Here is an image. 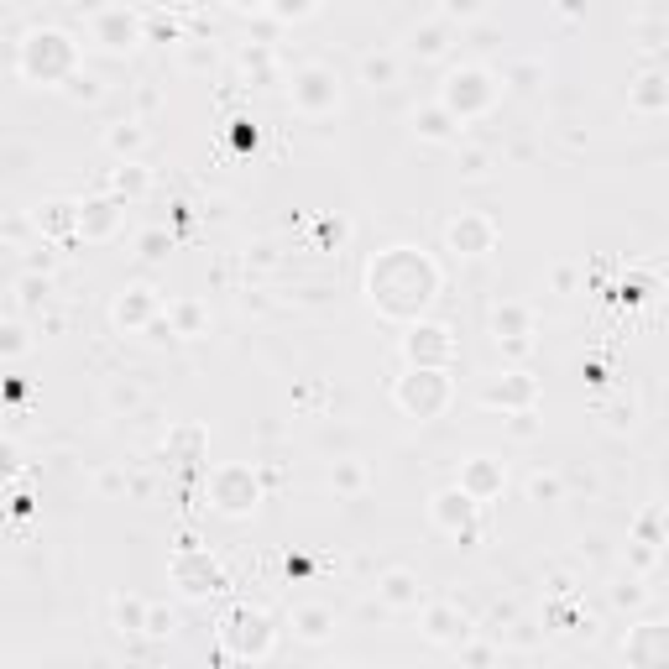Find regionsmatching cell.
Wrapping results in <instances>:
<instances>
[{"label": "cell", "mask_w": 669, "mask_h": 669, "mask_svg": "<svg viewBox=\"0 0 669 669\" xmlns=\"http://www.w3.org/2000/svg\"><path fill=\"white\" fill-rule=\"evenodd\" d=\"M560 497V481L555 476H534V502H555Z\"/></svg>", "instance_id": "cell-36"}, {"label": "cell", "mask_w": 669, "mask_h": 669, "mask_svg": "<svg viewBox=\"0 0 669 669\" xmlns=\"http://www.w3.org/2000/svg\"><path fill=\"white\" fill-rule=\"evenodd\" d=\"M21 351H32V335L21 325H0V356H21Z\"/></svg>", "instance_id": "cell-28"}, {"label": "cell", "mask_w": 669, "mask_h": 669, "mask_svg": "<svg viewBox=\"0 0 669 669\" xmlns=\"http://www.w3.org/2000/svg\"><path fill=\"white\" fill-rule=\"evenodd\" d=\"M330 628H335V617H330L325 607H298V612H293V633L304 638V643L330 638Z\"/></svg>", "instance_id": "cell-19"}, {"label": "cell", "mask_w": 669, "mask_h": 669, "mask_svg": "<svg viewBox=\"0 0 669 669\" xmlns=\"http://www.w3.org/2000/svg\"><path fill=\"white\" fill-rule=\"evenodd\" d=\"M528 309L523 304H497V314H492V330H497V340H523L528 335Z\"/></svg>", "instance_id": "cell-21"}, {"label": "cell", "mask_w": 669, "mask_h": 669, "mask_svg": "<svg viewBox=\"0 0 669 669\" xmlns=\"http://www.w3.org/2000/svg\"><path fill=\"white\" fill-rule=\"evenodd\" d=\"M392 398H398V408L413 413V419H434V413L450 403V377L434 372V366H413V372L392 387Z\"/></svg>", "instance_id": "cell-4"}, {"label": "cell", "mask_w": 669, "mask_h": 669, "mask_svg": "<svg viewBox=\"0 0 669 669\" xmlns=\"http://www.w3.org/2000/svg\"><path fill=\"white\" fill-rule=\"evenodd\" d=\"M16 288H21V309H37V304H48V278L37 283L32 272H27V278H21Z\"/></svg>", "instance_id": "cell-29"}, {"label": "cell", "mask_w": 669, "mask_h": 669, "mask_svg": "<svg viewBox=\"0 0 669 669\" xmlns=\"http://www.w3.org/2000/svg\"><path fill=\"white\" fill-rule=\"evenodd\" d=\"M413 126H419L424 142H450V136H455V115L445 105H429L424 115H413Z\"/></svg>", "instance_id": "cell-20"}, {"label": "cell", "mask_w": 669, "mask_h": 669, "mask_svg": "<svg viewBox=\"0 0 669 669\" xmlns=\"http://www.w3.org/2000/svg\"><path fill=\"white\" fill-rule=\"evenodd\" d=\"M372 304L387 314V319H413L434 304V293H440V267L429 257H419L413 246H392L387 257L372 262Z\"/></svg>", "instance_id": "cell-1"}, {"label": "cell", "mask_w": 669, "mask_h": 669, "mask_svg": "<svg viewBox=\"0 0 669 669\" xmlns=\"http://www.w3.org/2000/svg\"><path fill=\"white\" fill-rule=\"evenodd\" d=\"M440 105L455 115V126H466V121H476V115H487L497 105V84H492L487 68H455L440 89Z\"/></svg>", "instance_id": "cell-3"}, {"label": "cell", "mask_w": 669, "mask_h": 669, "mask_svg": "<svg viewBox=\"0 0 669 669\" xmlns=\"http://www.w3.org/2000/svg\"><path fill=\"white\" fill-rule=\"evenodd\" d=\"M220 565L204 555V549H178L173 555V586L178 591H189V596H210V591H220Z\"/></svg>", "instance_id": "cell-10"}, {"label": "cell", "mask_w": 669, "mask_h": 669, "mask_svg": "<svg viewBox=\"0 0 669 669\" xmlns=\"http://www.w3.org/2000/svg\"><path fill=\"white\" fill-rule=\"evenodd\" d=\"M142 183H147V178H142V168H136V163H131V168H121V173H115V189H121V194H126V189L136 194V189H142Z\"/></svg>", "instance_id": "cell-34"}, {"label": "cell", "mask_w": 669, "mask_h": 669, "mask_svg": "<svg viewBox=\"0 0 669 669\" xmlns=\"http://www.w3.org/2000/svg\"><path fill=\"white\" fill-rule=\"evenodd\" d=\"M492 246H497V225L487 215H460L450 225V251H460V257H487Z\"/></svg>", "instance_id": "cell-13"}, {"label": "cell", "mask_w": 669, "mask_h": 669, "mask_svg": "<svg viewBox=\"0 0 669 669\" xmlns=\"http://www.w3.org/2000/svg\"><path fill=\"white\" fill-rule=\"evenodd\" d=\"M267 6H272V16H278V21H304V16L319 11V0H267Z\"/></svg>", "instance_id": "cell-27"}, {"label": "cell", "mask_w": 669, "mask_h": 669, "mask_svg": "<svg viewBox=\"0 0 669 669\" xmlns=\"http://www.w3.org/2000/svg\"><path fill=\"white\" fill-rule=\"evenodd\" d=\"M403 356L413 366H434V372H445V366L455 361V340L445 325H413L408 340H403Z\"/></svg>", "instance_id": "cell-8"}, {"label": "cell", "mask_w": 669, "mask_h": 669, "mask_svg": "<svg viewBox=\"0 0 669 669\" xmlns=\"http://www.w3.org/2000/svg\"><path fill=\"white\" fill-rule=\"evenodd\" d=\"M136 142H142V131H115V136H110L115 152H126V147H136Z\"/></svg>", "instance_id": "cell-38"}, {"label": "cell", "mask_w": 669, "mask_h": 669, "mask_svg": "<svg viewBox=\"0 0 669 669\" xmlns=\"http://www.w3.org/2000/svg\"><path fill=\"white\" fill-rule=\"evenodd\" d=\"M220 633H225V649L236 659H267L272 643H278V628H272L262 612H236L230 628H220Z\"/></svg>", "instance_id": "cell-5"}, {"label": "cell", "mask_w": 669, "mask_h": 669, "mask_svg": "<svg viewBox=\"0 0 669 669\" xmlns=\"http://www.w3.org/2000/svg\"><path fill=\"white\" fill-rule=\"evenodd\" d=\"M455 487H460V492H466L471 502H481V507H487L492 497H502V487H507V471L497 466V460H487V455H476V460H471V466H466V471H460V481H455Z\"/></svg>", "instance_id": "cell-12"}, {"label": "cell", "mask_w": 669, "mask_h": 669, "mask_svg": "<svg viewBox=\"0 0 669 669\" xmlns=\"http://www.w3.org/2000/svg\"><path fill=\"white\" fill-rule=\"evenodd\" d=\"M21 471V455H16V445H6L0 440V476H16Z\"/></svg>", "instance_id": "cell-37"}, {"label": "cell", "mask_w": 669, "mask_h": 669, "mask_svg": "<svg viewBox=\"0 0 669 669\" xmlns=\"http://www.w3.org/2000/svg\"><path fill=\"white\" fill-rule=\"evenodd\" d=\"M168 319H178L183 335H194V330L204 325V309H199V304H173V309H168Z\"/></svg>", "instance_id": "cell-32"}, {"label": "cell", "mask_w": 669, "mask_h": 669, "mask_svg": "<svg viewBox=\"0 0 669 669\" xmlns=\"http://www.w3.org/2000/svg\"><path fill=\"white\" fill-rule=\"evenodd\" d=\"M257 497H262V487H257V476H251L246 466H225V471H215V481H210V502L220 507V513H230V518L251 513V507H257Z\"/></svg>", "instance_id": "cell-6"}, {"label": "cell", "mask_w": 669, "mask_h": 669, "mask_svg": "<svg viewBox=\"0 0 669 669\" xmlns=\"http://www.w3.org/2000/svg\"><path fill=\"white\" fill-rule=\"evenodd\" d=\"M659 633H664V628L643 622V628H638V643H628V659H638V664H659V659L669 654L664 643H659Z\"/></svg>", "instance_id": "cell-22"}, {"label": "cell", "mask_w": 669, "mask_h": 669, "mask_svg": "<svg viewBox=\"0 0 669 669\" xmlns=\"http://www.w3.org/2000/svg\"><path fill=\"white\" fill-rule=\"evenodd\" d=\"M142 633H152V638L173 633V612H163V607H147V628H142Z\"/></svg>", "instance_id": "cell-33"}, {"label": "cell", "mask_w": 669, "mask_h": 669, "mask_svg": "<svg viewBox=\"0 0 669 669\" xmlns=\"http://www.w3.org/2000/svg\"><path fill=\"white\" fill-rule=\"evenodd\" d=\"M424 633H429L434 643H450V649H455V643L466 638L471 628H466V617H455V607H429V612H424Z\"/></svg>", "instance_id": "cell-16"}, {"label": "cell", "mask_w": 669, "mask_h": 669, "mask_svg": "<svg viewBox=\"0 0 669 669\" xmlns=\"http://www.w3.org/2000/svg\"><path fill=\"white\" fill-rule=\"evenodd\" d=\"M361 481H366V471H361V466H340V471H335V487H345V492H356Z\"/></svg>", "instance_id": "cell-35"}, {"label": "cell", "mask_w": 669, "mask_h": 669, "mask_svg": "<svg viewBox=\"0 0 669 669\" xmlns=\"http://www.w3.org/2000/svg\"><path fill=\"white\" fill-rule=\"evenodd\" d=\"M633 105L638 110H659L664 105V79L659 74H643V84L633 89Z\"/></svg>", "instance_id": "cell-25"}, {"label": "cell", "mask_w": 669, "mask_h": 669, "mask_svg": "<svg viewBox=\"0 0 669 669\" xmlns=\"http://www.w3.org/2000/svg\"><path fill=\"white\" fill-rule=\"evenodd\" d=\"M42 225H48L53 236H63V230H79V210H74V204H53V215L42 220Z\"/></svg>", "instance_id": "cell-30"}, {"label": "cell", "mask_w": 669, "mask_h": 669, "mask_svg": "<svg viewBox=\"0 0 669 669\" xmlns=\"http://www.w3.org/2000/svg\"><path fill=\"white\" fill-rule=\"evenodd\" d=\"M95 42H100V48H110V53L136 48V42H142V16L126 11V6L100 11V16H95Z\"/></svg>", "instance_id": "cell-11"}, {"label": "cell", "mask_w": 669, "mask_h": 669, "mask_svg": "<svg viewBox=\"0 0 669 669\" xmlns=\"http://www.w3.org/2000/svg\"><path fill=\"white\" fill-rule=\"evenodd\" d=\"M361 79L372 84V89H387L392 79H398V63H392L387 53H377V58H366V63H361Z\"/></svg>", "instance_id": "cell-24"}, {"label": "cell", "mask_w": 669, "mask_h": 669, "mask_svg": "<svg viewBox=\"0 0 669 669\" xmlns=\"http://www.w3.org/2000/svg\"><path fill=\"white\" fill-rule=\"evenodd\" d=\"M293 110H304V115H330L340 110V79L330 74V68H304V74L293 79Z\"/></svg>", "instance_id": "cell-7"}, {"label": "cell", "mask_w": 669, "mask_h": 669, "mask_svg": "<svg viewBox=\"0 0 669 669\" xmlns=\"http://www.w3.org/2000/svg\"><path fill=\"white\" fill-rule=\"evenodd\" d=\"M142 257H163V236H157V230H152V236H142Z\"/></svg>", "instance_id": "cell-39"}, {"label": "cell", "mask_w": 669, "mask_h": 669, "mask_svg": "<svg viewBox=\"0 0 669 669\" xmlns=\"http://www.w3.org/2000/svg\"><path fill=\"white\" fill-rule=\"evenodd\" d=\"M487 11V0H445V21H476Z\"/></svg>", "instance_id": "cell-31"}, {"label": "cell", "mask_w": 669, "mask_h": 669, "mask_svg": "<svg viewBox=\"0 0 669 669\" xmlns=\"http://www.w3.org/2000/svg\"><path fill=\"white\" fill-rule=\"evenodd\" d=\"M413 53H419V58H440L445 53V27H419V32H413Z\"/></svg>", "instance_id": "cell-26"}, {"label": "cell", "mask_w": 669, "mask_h": 669, "mask_svg": "<svg viewBox=\"0 0 669 669\" xmlns=\"http://www.w3.org/2000/svg\"><path fill=\"white\" fill-rule=\"evenodd\" d=\"M21 74L32 84H58V79H74L79 74V53L63 32H32L21 42Z\"/></svg>", "instance_id": "cell-2"}, {"label": "cell", "mask_w": 669, "mask_h": 669, "mask_svg": "<svg viewBox=\"0 0 669 669\" xmlns=\"http://www.w3.org/2000/svg\"><path fill=\"white\" fill-rule=\"evenodd\" d=\"M476 513H481V502H471L460 487L440 492V497H434V507H429V518L440 523L445 534H455L460 544H471V539H476Z\"/></svg>", "instance_id": "cell-9"}, {"label": "cell", "mask_w": 669, "mask_h": 669, "mask_svg": "<svg viewBox=\"0 0 669 669\" xmlns=\"http://www.w3.org/2000/svg\"><path fill=\"white\" fill-rule=\"evenodd\" d=\"M115 210H121L115 199H95V204H84V210H79V236L105 241L110 230H115Z\"/></svg>", "instance_id": "cell-17"}, {"label": "cell", "mask_w": 669, "mask_h": 669, "mask_svg": "<svg viewBox=\"0 0 669 669\" xmlns=\"http://www.w3.org/2000/svg\"><path fill=\"white\" fill-rule=\"evenodd\" d=\"M152 314H157L152 288H131V293L121 298V304H115V325H121V330H142Z\"/></svg>", "instance_id": "cell-15"}, {"label": "cell", "mask_w": 669, "mask_h": 669, "mask_svg": "<svg viewBox=\"0 0 669 669\" xmlns=\"http://www.w3.org/2000/svg\"><path fill=\"white\" fill-rule=\"evenodd\" d=\"M115 628L121 633H142L147 628V602L142 596H115Z\"/></svg>", "instance_id": "cell-23"}, {"label": "cell", "mask_w": 669, "mask_h": 669, "mask_svg": "<svg viewBox=\"0 0 669 669\" xmlns=\"http://www.w3.org/2000/svg\"><path fill=\"white\" fill-rule=\"evenodd\" d=\"M377 596H382L392 612H408V607H419V602H424L419 575H413V570H387V575H382V586H377Z\"/></svg>", "instance_id": "cell-14"}, {"label": "cell", "mask_w": 669, "mask_h": 669, "mask_svg": "<svg viewBox=\"0 0 669 669\" xmlns=\"http://www.w3.org/2000/svg\"><path fill=\"white\" fill-rule=\"evenodd\" d=\"M534 392H539L534 382H528L523 372H513V377H502V382L487 392V403H492V408H497V403H502V408H523V403H534Z\"/></svg>", "instance_id": "cell-18"}, {"label": "cell", "mask_w": 669, "mask_h": 669, "mask_svg": "<svg viewBox=\"0 0 669 669\" xmlns=\"http://www.w3.org/2000/svg\"><path fill=\"white\" fill-rule=\"evenodd\" d=\"M225 6H236V11H257V6H267V0H225Z\"/></svg>", "instance_id": "cell-40"}]
</instances>
